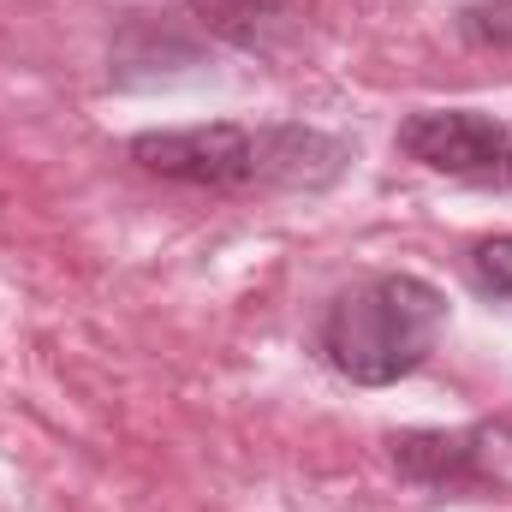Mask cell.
Listing matches in <instances>:
<instances>
[{
	"instance_id": "6da1fadb",
	"label": "cell",
	"mask_w": 512,
	"mask_h": 512,
	"mask_svg": "<svg viewBox=\"0 0 512 512\" xmlns=\"http://www.w3.org/2000/svg\"><path fill=\"white\" fill-rule=\"evenodd\" d=\"M447 328V298L423 274H370L322 316V358L358 387H393L429 364Z\"/></svg>"
},
{
	"instance_id": "7a4b0ae2",
	"label": "cell",
	"mask_w": 512,
	"mask_h": 512,
	"mask_svg": "<svg viewBox=\"0 0 512 512\" xmlns=\"http://www.w3.org/2000/svg\"><path fill=\"white\" fill-rule=\"evenodd\" d=\"M131 161L173 185H209V191H245L262 167V137L251 126H179L131 137Z\"/></svg>"
},
{
	"instance_id": "3957f363",
	"label": "cell",
	"mask_w": 512,
	"mask_h": 512,
	"mask_svg": "<svg viewBox=\"0 0 512 512\" xmlns=\"http://www.w3.org/2000/svg\"><path fill=\"white\" fill-rule=\"evenodd\" d=\"M399 149L429 173L483 179V173L507 167L512 131L495 114H477V108H423L399 126Z\"/></svg>"
},
{
	"instance_id": "277c9868",
	"label": "cell",
	"mask_w": 512,
	"mask_h": 512,
	"mask_svg": "<svg viewBox=\"0 0 512 512\" xmlns=\"http://www.w3.org/2000/svg\"><path fill=\"white\" fill-rule=\"evenodd\" d=\"M501 435L495 429H411L393 435V471L423 489L477 495L501 483Z\"/></svg>"
},
{
	"instance_id": "5b68a950",
	"label": "cell",
	"mask_w": 512,
	"mask_h": 512,
	"mask_svg": "<svg viewBox=\"0 0 512 512\" xmlns=\"http://www.w3.org/2000/svg\"><path fill=\"white\" fill-rule=\"evenodd\" d=\"M471 280H477L483 298H495V304L512 310V239H483L471 251Z\"/></svg>"
},
{
	"instance_id": "8992f818",
	"label": "cell",
	"mask_w": 512,
	"mask_h": 512,
	"mask_svg": "<svg viewBox=\"0 0 512 512\" xmlns=\"http://www.w3.org/2000/svg\"><path fill=\"white\" fill-rule=\"evenodd\" d=\"M203 12H209L227 36L256 42V12H262V0H203Z\"/></svg>"
},
{
	"instance_id": "52a82bcc",
	"label": "cell",
	"mask_w": 512,
	"mask_h": 512,
	"mask_svg": "<svg viewBox=\"0 0 512 512\" xmlns=\"http://www.w3.org/2000/svg\"><path fill=\"white\" fill-rule=\"evenodd\" d=\"M507 179H512V155H507Z\"/></svg>"
}]
</instances>
